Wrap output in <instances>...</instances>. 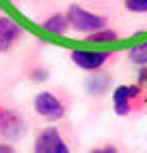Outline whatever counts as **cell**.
<instances>
[{
	"mask_svg": "<svg viewBox=\"0 0 147 153\" xmlns=\"http://www.w3.org/2000/svg\"><path fill=\"white\" fill-rule=\"evenodd\" d=\"M32 106L39 117H43L49 123H56L70 113L72 94L64 87H49V89H43L34 96Z\"/></svg>",
	"mask_w": 147,
	"mask_h": 153,
	"instance_id": "6da1fadb",
	"label": "cell"
},
{
	"mask_svg": "<svg viewBox=\"0 0 147 153\" xmlns=\"http://www.w3.org/2000/svg\"><path fill=\"white\" fill-rule=\"evenodd\" d=\"M66 15V24H68V30L77 32V34H92L96 30H102L109 26L111 17L109 13H102V11H94L85 4H79V2H70L64 11Z\"/></svg>",
	"mask_w": 147,
	"mask_h": 153,
	"instance_id": "7a4b0ae2",
	"label": "cell"
},
{
	"mask_svg": "<svg viewBox=\"0 0 147 153\" xmlns=\"http://www.w3.org/2000/svg\"><path fill=\"white\" fill-rule=\"evenodd\" d=\"M145 98L147 94L143 85L130 83V85H117L113 89V111L119 117H128V115H137L145 111Z\"/></svg>",
	"mask_w": 147,
	"mask_h": 153,
	"instance_id": "3957f363",
	"label": "cell"
},
{
	"mask_svg": "<svg viewBox=\"0 0 147 153\" xmlns=\"http://www.w3.org/2000/svg\"><path fill=\"white\" fill-rule=\"evenodd\" d=\"M32 153H72L70 136L60 126H47L34 136Z\"/></svg>",
	"mask_w": 147,
	"mask_h": 153,
	"instance_id": "277c9868",
	"label": "cell"
},
{
	"mask_svg": "<svg viewBox=\"0 0 147 153\" xmlns=\"http://www.w3.org/2000/svg\"><path fill=\"white\" fill-rule=\"evenodd\" d=\"M117 49H107V51H83V49H70L68 51V60L75 64L83 72H100L109 64H113L119 60Z\"/></svg>",
	"mask_w": 147,
	"mask_h": 153,
	"instance_id": "5b68a950",
	"label": "cell"
},
{
	"mask_svg": "<svg viewBox=\"0 0 147 153\" xmlns=\"http://www.w3.org/2000/svg\"><path fill=\"white\" fill-rule=\"evenodd\" d=\"M26 134V121L19 111L4 106L0 113V138L4 140H19Z\"/></svg>",
	"mask_w": 147,
	"mask_h": 153,
	"instance_id": "8992f818",
	"label": "cell"
},
{
	"mask_svg": "<svg viewBox=\"0 0 147 153\" xmlns=\"http://www.w3.org/2000/svg\"><path fill=\"white\" fill-rule=\"evenodd\" d=\"M24 28L13 17L0 13V53H11L24 38Z\"/></svg>",
	"mask_w": 147,
	"mask_h": 153,
	"instance_id": "52a82bcc",
	"label": "cell"
},
{
	"mask_svg": "<svg viewBox=\"0 0 147 153\" xmlns=\"http://www.w3.org/2000/svg\"><path fill=\"white\" fill-rule=\"evenodd\" d=\"M41 28L49 34H66L68 32V24H66V15L62 11H53L49 15H45L41 19Z\"/></svg>",
	"mask_w": 147,
	"mask_h": 153,
	"instance_id": "ba28073f",
	"label": "cell"
},
{
	"mask_svg": "<svg viewBox=\"0 0 147 153\" xmlns=\"http://www.w3.org/2000/svg\"><path fill=\"white\" fill-rule=\"evenodd\" d=\"M119 38H122V32H119V30L107 26V28H102V30H96V32L87 34V36H85V41L98 45V43H113V41H119Z\"/></svg>",
	"mask_w": 147,
	"mask_h": 153,
	"instance_id": "9c48e42d",
	"label": "cell"
},
{
	"mask_svg": "<svg viewBox=\"0 0 147 153\" xmlns=\"http://www.w3.org/2000/svg\"><path fill=\"white\" fill-rule=\"evenodd\" d=\"M126 57L132 64H137V66H147V41L130 47V49L126 51Z\"/></svg>",
	"mask_w": 147,
	"mask_h": 153,
	"instance_id": "30bf717a",
	"label": "cell"
},
{
	"mask_svg": "<svg viewBox=\"0 0 147 153\" xmlns=\"http://www.w3.org/2000/svg\"><path fill=\"white\" fill-rule=\"evenodd\" d=\"M117 4L130 15H147V0H117Z\"/></svg>",
	"mask_w": 147,
	"mask_h": 153,
	"instance_id": "8fae6325",
	"label": "cell"
},
{
	"mask_svg": "<svg viewBox=\"0 0 147 153\" xmlns=\"http://www.w3.org/2000/svg\"><path fill=\"white\" fill-rule=\"evenodd\" d=\"M87 153H119V149L115 145H102V147H94L90 149Z\"/></svg>",
	"mask_w": 147,
	"mask_h": 153,
	"instance_id": "7c38bea8",
	"label": "cell"
},
{
	"mask_svg": "<svg viewBox=\"0 0 147 153\" xmlns=\"http://www.w3.org/2000/svg\"><path fill=\"white\" fill-rule=\"evenodd\" d=\"M0 153H15V149L9 143H0Z\"/></svg>",
	"mask_w": 147,
	"mask_h": 153,
	"instance_id": "4fadbf2b",
	"label": "cell"
},
{
	"mask_svg": "<svg viewBox=\"0 0 147 153\" xmlns=\"http://www.w3.org/2000/svg\"><path fill=\"white\" fill-rule=\"evenodd\" d=\"M2 108H4V104H0V113H2Z\"/></svg>",
	"mask_w": 147,
	"mask_h": 153,
	"instance_id": "5bb4252c",
	"label": "cell"
}]
</instances>
